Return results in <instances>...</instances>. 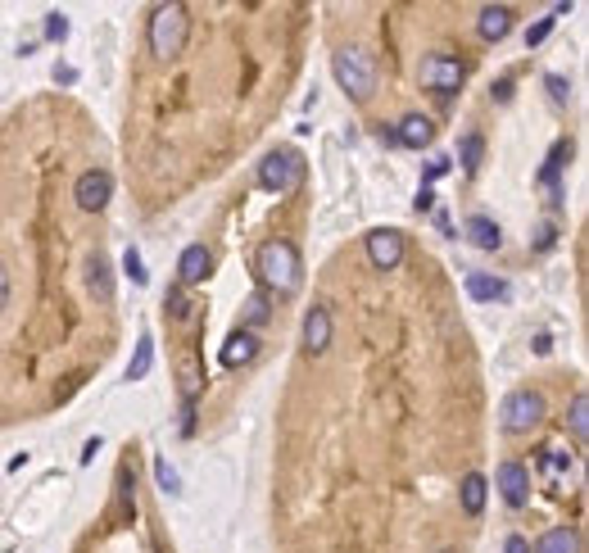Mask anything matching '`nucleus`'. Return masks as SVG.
Here are the masks:
<instances>
[{
    "label": "nucleus",
    "mask_w": 589,
    "mask_h": 553,
    "mask_svg": "<svg viewBox=\"0 0 589 553\" xmlns=\"http://www.w3.org/2000/svg\"><path fill=\"white\" fill-rule=\"evenodd\" d=\"M463 78H467V64L458 55H431V60H422V87L435 91V96H453L463 87Z\"/></svg>",
    "instance_id": "nucleus-7"
},
{
    "label": "nucleus",
    "mask_w": 589,
    "mask_h": 553,
    "mask_svg": "<svg viewBox=\"0 0 589 553\" xmlns=\"http://www.w3.org/2000/svg\"><path fill=\"white\" fill-rule=\"evenodd\" d=\"M46 37H51V42H64V37H69V19H64V14H51V19H46Z\"/></svg>",
    "instance_id": "nucleus-25"
},
{
    "label": "nucleus",
    "mask_w": 589,
    "mask_h": 553,
    "mask_svg": "<svg viewBox=\"0 0 589 553\" xmlns=\"http://www.w3.org/2000/svg\"><path fill=\"white\" fill-rule=\"evenodd\" d=\"M109 195H114V173H109L105 164H91V168L78 173V182H73V204H78L87 218H91V213H105Z\"/></svg>",
    "instance_id": "nucleus-4"
},
{
    "label": "nucleus",
    "mask_w": 589,
    "mask_h": 553,
    "mask_svg": "<svg viewBox=\"0 0 589 553\" xmlns=\"http://www.w3.org/2000/svg\"><path fill=\"white\" fill-rule=\"evenodd\" d=\"M481 155H485V141H481L476 132H467V136H463V145H458L463 168H467V173H476V168H481Z\"/></svg>",
    "instance_id": "nucleus-20"
},
{
    "label": "nucleus",
    "mask_w": 589,
    "mask_h": 553,
    "mask_svg": "<svg viewBox=\"0 0 589 553\" xmlns=\"http://www.w3.org/2000/svg\"><path fill=\"white\" fill-rule=\"evenodd\" d=\"M164 305H168V314H173L177 323H186V318H191V300H186V286H168Z\"/></svg>",
    "instance_id": "nucleus-22"
},
{
    "label": "nucleus",
    "mask_w": 589,
    "mask_h": 553,
    "mask_svg": "<svg viewBox=\"0 0 589 553\" xmlns=\"http://www.w3.org/2000/svg\"><path fill=\"white\" fill-rule=\"evenodd\" d=\"M467 295L485 305V300H503L508 286L499 282V276H490V272H467Z\"/></svg>",
    "instance_id": "nucleus-17"
},
{
    "label": "nucleus",
    "mask_w": 589,
    "mask_h": 553,
    "mask_svg": "<svg viewBox=\"0 0 589 553\" xmlns=\"http://www.w3.org/2000/svg\"><path fill=\"white\" fill-rule=\"evenodd\" d=\"M539 422H544V399H539L535 390H512V395L503 399V408H499V426H503L508 436L535 431Z\"/></svg>",
    "instance_id": "nucleus-5"
},
{
    "label": "nucleus",
    "mask_w": 589,
    "mask_h": 553,
    "mask_svg": "<svg viewBox=\"0 0 589 553\" xmlns=\"http://www.w3.org/2000/svg\"><path fill=\"white\" fill-rule=\"evenodd\" d=\"M584 408H589V399L575 395L571 399V431H575V440H584Z\"/></svg>",
    "instance_id": "nucleus-24"
},
{
    "label": "nucleus",
    "mask_w": 589,
    "mask_h": 553,
    "mask_svg": "<svg viewBox=\"0 0 589 553\" xmlns=\"http://www.w3.org/2000/svg\"><path fill=\"white\" fill-rule=\"evenodd\" d=\"M458 508H463V517H467V521H476V517H481V508H485V476H481L476 467L458 481Z\"/></svg>",
    "instance_id": "nucleus-12"
},
{
    "label": "nucleus",
    "mask_w": 589,
    "mask_h": 553,
    "mask_svg": "<svg viewBox=\"0 0 589 553\" xmlns=\"http://www.w3.org/2000/svg\"><path fill=\"white\" fill-rule=\"evenodd\" d=\"M467 236L481 245V249H499V222L494 218H485V213H476V218H467Z\"/></svg>",
    "instance_id": "nucleus-18"
},
{
    "label": "nucleus",
    "mask_w": 589,
    "mask_h": 553,
    "mask_svg": "<svg viewBox=\"0 0 589 553\" xmlns=\"http://www.w3.org/2000/svg\"><path fill=\"white\" fill-rule=\"evenodd\" d=\"M449 173V159H435L431 168H426V182H435V177H444Z\"/></svg>",
    "instance_id": "nucleus-32"
},
{
    "label": "nucleus",
    "mask_w": 589,
    "mask_h": 553,
    "mask_svg": "<svg viewBox=\"0 0 589 553\" xmlns=\"http://www.w3.org/2000/svg\"><path fill=\"white\" fill-rule=\"evenodd\" d=\"M508 33H512V10H508V5L481 10V37H485V42H503Z\"/></svg>",
    "instance_id": "nucleus-15"
},
{
    "label": "nucleus",
    "mask_w": 589,
    "mask_h": 553,
    "mask_svg": "<svg viewBox=\"0 0 589 553\" xmlns=\"http://www.w3.org/2000/svg\"><path fill=\"white\" fill-rule=\"evenodd\" d=\"M332 336H336V314L327 305H313L304 314V359H318L332 345Z\"/></svg>",
    "instance_id": "nucleus-9"
},
{
    "label": "nucleus",
    "mask_w": 589,
    "mask_h": 553,
    "mask_svg": "<svg viewBox=\"0 0 589 553\" xmlns=\"http://www.w3.org/2000/svg\"><path fill=\"white\" fill-rule=\"evenodd\" d=\"M209 267H213V254L204 245H191L182 254V263H177V286H200L204 276H209Z\"/></svg>",
    "instance_id": "nucleus-11"
},
{
    "label": "nucleus",
    "mask_w": 589,
    "mask_h": 553,
    "mask_svg": "<svg viewBox=\"0 0 589 553\" xmlns=\"http://www.w3.org/2000/svg\"><path fill=\"white\" fill-rule=\"evenodd\" d=\"M154 472H159V485H164V490H177V472H173L168 463H159Z\"/></svg>",
    "instance_id": "nucleus-29"
},
{
    "label": "nucleus",
    "mask_w": 589,
    "mask_h": 553,
    "mask_svg": "<svg viewBox=\"0 0 589 553\" xmlns=\"http://www.w3.org/2000/svg\"><path fill=\"white\" fill-rule=\"evenodd\" d=\"M535 553H580V535H575L571 526H553V530L539 535Z\"/></svg>",
    "instance_id": "nucleus-16"
},
{
    "label": "nucleus",
    "mask_w": 589,
    "mask_h": 553,
    "mask_svg": "<svg viewBox=\"0 0 589 553\" xmlns=\"http://www.w3.org/2000/svg\"><path fill=\"white\" fill-rule=\"evenodd\" d=\"M431 204H435V195L422 186V191H417V213H422V209H431Z\"/></svg>",
    "instance_id": "nucleus-34"
},
{
    "label": "nucleus",
    "mask_w": 589,
    "mask_h": 553,
    "mask_svg": "<svg viewBox=\"0 0 589 553\" xmlns=\"http://www.w3.org/2000/svg\"><path fill=\"white\" fill-rule=\"evenodd\" d=\"M363 240H368V267H372V272H399V267H404V258H408L404 231L377 227V231H368Z\"/></svg>",
    "instance_id": "nucleus-6"
},
{
    "label": "nucleus",
    "mask_w": 589,
    "mask_h": 553,
    "mask_svg": "<svg viewBox=\"0 0 589 553\" xmlns=\"http://www.w3.org/2000/svg\"><path fill=\"white\" fill-rule=\"evenodd\" d=\"M272 318V309H267V295H249L245 300V309H240V323H245V332L249 327H263Z\"/></svg>",
    "instance_id": "nucleus-19"
},
{
    "label": "nucleus",
    "mask_w": 589,
    "mask_h": 553,
    "mask_svg": "<svg viewBox=\"0 0 589 553\" xmlns=\"http://www.w3.org/2000/svg\"><path fill=\"white\" fill-rule=\"evenodd\" d=\"M548 91H553V100H557V105H562V100L571 96V87H566V82H562L557 73H548Z\"/></svg>",
    "instance_id": "nucleus-28"
},
{
    "label": "nucleus",
    "mask_w": 589,
    "mask_h": 553,
    "mask_svg": "<svg viewBox=\"0 0 589 553\" xmlns=\"http://www.w3.org/2000/svg\"><path fill=\"white\" fill-rule=\"evenodd\" d=\"M499 490H503L508 508H526V499H530V472L517 458L499 463Z\"/></svg>",
    "instance_id": "nucleus-10"
},
{
    "label": "nucleus",
    "mask_w": 589,
    "mask_h": 553,
    "mask_svg": "<svg viewBox=\"0 0 589 553\" xmlns=\"http://www.w3.org/2000/svg\"><path fill=\"white\" fill-rule=\"evenodd\" d=\"M503 553H530V544H526L521 535H508V544H503Z\"/></svg>",
    "instance_id": "nucleus-30"
},
{
    "label": "nucleus",
    "mask_w": 589,
    "mask_h": 553,
    "mask_svg": "<svg viewBox=\"0 0 589 553\" xmlns=\"http://www.w3.org/2000/svg\"><path fill=\"white\" fill-rule=\"evenodd\" d=\"M332 69H336V82H341L354 100H368V96H372V82H377V60H372V51H363V46H341L336 60H332Z\"/></svg>",
    "instance_id": "nucleus-3"
},
{
    "label": "nucleus",
    "mask_w": 589,
    "mask_h": 553,
    "mask_svg": "<svg viewBox=\"0 0 589 553\" xmlns=\"http://www.w3.org/2000/svg\"><path fill=\"white\" fill-rule=\"evenodd\" d=\"M123 267H127V276H132V282H136V286L145 282V267H141V254H136V249H127V258H123Z\"/></svg>",
    "instance_id": "nucleus-26"
},
{
    "label": "nucleus",
    "mask_w": 589,
    "mask_h": 553,
    "mask_svg": "<svg viewBox=\"0 0 589 553\" xmlns=\"http://www.w3.org/2000/svg\"><path fill=\"white\" fill-rule=\"evenodd\" d=\"M191 5H182V0H173V5H159L145 23V55L154 64H168L177 60V51L191 42Z\"/></svg>",
    "instance_id": "nucleus-2"
},
{
    "label": "nucleus",
    "mask_w": 589,
    "mask_h": 553,
    "mask_svg": "<svg viewBox=\"0 0 589 553\" xmlns=\"http://www.w3.org/2000/svg\"><path fill=\"white\" fill-rule=\"evenodd\" d=\"M254 354H258V336L240 327V332H231V341H227V350H222V363H227V368H240V363H249Z\"/></svg>",
    "instance_id": "nucleus-14"
},
{
    "label": "nucleus",
    "mask_w": 589,
    "mask_h": 553,
    "mask_svg": "<svg viewBox=\"0 0 589 553\" xmlns=\"http://www.w3.org/2000/svg\"><path fill=\"white\" fill-rule=\"evenodd\" d=\"M304 177V159L294 155V150H276V155H267L263 159V168H258V182H263V191H290L294 182Z\"/></svg>",
    "instance_id": "nucleus-8"
},
{
    "label": "nucleus",
    "mask_w": 589,
    "mask_h": 553,
    "mask_svg": "<svg viewBox=\"0 0 589 553\" xmlns=\"http://www.w3.org/2000/svg\"><path fill=\"white\" fill-rule=\"evenodd\" d=\"M254 267H258V282L272 295H294L300 282H304V258H300V249H294V240H285V236L263 240Z\"/></svg>",
    "instance_id": "nucleus-1"
},
{
    "label": "nucleus",
    "mask_w": 589,
    "mask_h": 553,
    "mask_svg": "<svg viewBox=\"0 0 589 553\" xmlns=\"http://www.w3.org/2000/svg\"><path fill=\"white\" fill-rule=\"evenodd\" d=\"M5 305H10V276H5V267H0V314H5Z\"/></svg>",
    "instance_id": "nucleus-31"
},
{
    "label": "nucleus",
    "mask_w": 589,
    "mask_h": 553,
    "mask_svg": "<svg viewBox=\"0 0 589 553\" xmlns=\"http://www.w3.org/2000/svg\"><path fill=\"white\" fill-rule=\"evenodd\" d=\"M55 82H64V87H73V82H78V73H73V69H55Z\"/></svg>",
    "instance_id": "nucleus-33"
},
{
    "label": "nucleus",
    "mask_w": 589,
    "mask_h": 553,
    "mask_svg": "<svg viewBox=\"0 0 589 553\" xmlns=\"http://www.w3.org/2000/svg\"><path fill=\"white\" fill-rule=\"evenodd\" d=\"M399 145H408V150H422V145H431L435 141V123L431 118H422V114H408L404 123H399Z\"/></svg>",
    "instance_id": "nucleus-13"
},
{
    "label": "nucleus",
    "mask_w": 589,
    "mask_h": 553,
    "mask_svg": "<svg viewBox=\"0 0 589 553\" xmlns=\"http://www.w3.org/2000/svg\"><path fill=\"white\" fill-rule=\"evenodd\" d=\"M150 359H154V341H150V336H141L136 359H132V368H127V381H141V377L150 372Z\"/></svg>",
    "instance_id": "nucleus-21"
},
{
    "label": "nucleus",
    "mask_w": 589,
    "mask_h": 553,
    "mask_svg": "<svg viewBox=\"0 0 589 553\" xmlns=\"http://www.w3.org/2000/svg\"><path fill=\"white\" fill-rule=\"evenodd\" d=\"M562 159H571V141H557L553 145V155H548V164H544V182H557V173H562Z\"/></svg>",
    "instance_id": "nucleus-23"
},
{
    "label": "nucleus",
    "mask_w": 589,
    "mask_h": 553,
    "mask_svg": "<svg viewBox=\"0 0 589 553\" xmlns=\"http://www.w3.org/2000/svg\"><path fill=\"white\" fill-rule=\"evenodd\" d=\"M548 33H553V19H539V23H535V28L526 33V46H539V42H544Z\"/></svg>",
    "instance_id": "nucleus-27"
}]
</instances>
